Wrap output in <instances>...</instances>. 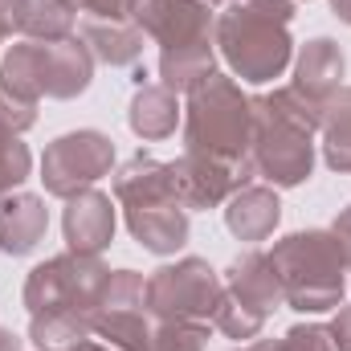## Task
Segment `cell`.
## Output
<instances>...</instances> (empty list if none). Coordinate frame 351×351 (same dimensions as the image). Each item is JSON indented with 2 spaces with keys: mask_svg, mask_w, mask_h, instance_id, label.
Segmentation results:
<instances>
[{
  "mask_svg": "<svg viewBox=\"0 0 351 351\" xmlns=\"http://www.w3.org/2000/svg\"><path fill=\"white\" fill-rule=\"evenodd\" d=\"M323 127V106L294 86L254 94V172L269 188H298L315 172V135Z\"/></svg>",
  "mask_w": 351,
  "mask_h": 351,
  "instance_id": "1",
  "label": "cell"
},
{
  "mask_svg": "<svg viewBox=\"0 0 351 351\" xmlns=\"http://www.w3.org/2000/svg\"><path fill=\"white\" fill-rule=\"evenodd\" d=\"M254 98L237 78L213 70L188 90L184 102V152L217 160L233 172L254 180Z\"/></svg>",
  "mask_w": 351,
  "mask_h": 351,
  "instance_id": "2",
  "label": "cell"
},
{
  "mask_svg": "<svg viewBox=\"0 0 351 351\" xmlns=\"http://www.w3.org/2000/svg\"><path fill=\"white\" fill-rule=\"evenodd\" d=\"M135 25L160 45V82L172 94H188L217 70V12L208 0H143Z\"/></svg>",
  "mask_w": 351,
  "mask_h": 351,
  "instance_id": "3",
  "label": "cell"
},
{
  "mask_svg": "<svg viewBox=\"0 0 351 351\" xmlns=\"http://www.w3.org/2000/svg\"><path fill=\"white\" fill-rule=\"evenodd\" d=\"M294 8H274L258 0H229L217 12V53L233 70V78L265 86L286 74L294 62V37H290Z\"/></svg>",
  "mask_w": 351,
  "mask_h": 351,
  "instance_id": "4",
  "label": "cell"
},
{
  "mask_svg": "<svg viewBox=\"0 0 351 351\" xmlns=\"http://www.w3.org/2000/svg\"><path fill=\"white\" fill-rule=\"evenodd\" d=\"M269 262L278 269L286 306L302 315H327L343 306L348 290V254L331 229H298L274 241Z\"/></svg>",
  "mask_w": 351,
  "mask_h": 351,
  "instance_id": "5",
  "label": "cell"
},
{
  "mask_svg": "<svg viewBox=\"0 0 351 351\" xmlns=\"http://www.w3.org/2000/svg\"><path fill=\"white\" fill-rule=\"evenodd\" d=\"M106 265L94 254H58L29 269L25 278V306L29 315H49V319H70L94 335V302L106 282Z\"/></svg>",
  "mask_w": 351,
  "mask_h": 351,
  "instance_id": "6",
  "label": "cell"
},
{
  "mask_svg": "<svg viewBox=\"0 0 351 351\" xmlns=\"http://www.w3.org/2000/svg\"><path fill=\"white\" fill-rule=\"evenodd\" d=\"M221 294H225V282L204 258H180L172 265H160L147 278V311H152V319L213 323Z\"/></svg>",
  "mask_w": 351,
  "mask_h": 351,
  "instance_id": "7",
  "label": "cell"
},
{
  "mask_svg": "<svg viewBox=\"0 0 351 351\" xmlns=\"http://www.w3.org/2000/svg\"><path fill=\"white\" fill-rule=\"evenodd\" d=\"M110 172H114V139L94 127L58 135L41 156V184L49 196H62V200L94 188Z\"/></svg>",
  "mask_w": 351,
  "mask_h": 351,
  "instance_id": "8",
  "label": "cell"
},
{
  "mask_svg": "<svg viewBox=\"0 0 351 351\" xmlns=\"http://www.w3.org/2000/svg\"><path fill=\"white\" fill-rule=\"evenodd\" d=\"M94 335L114 351H147L152 311L147 278L139 269H110L94 302Z\"/></svg>",
  "mask_w": 351,
  "mask_h": 351,
  "instance_id": "9",
  "label": "cell"
},
{
  "mask_svg": "<svg viewBox=\"0 0 351 351\" xmlns=\"http://www.w3.org/2000/svg\"><path fill=\"white\" fill-rule=\"evenodd\" d=\"M33 62H37L41 98L70 102V98L86 94L90 82H94V53L86 49V41H78V37L33 41Z\"/></svg>",
  "mask_w": 351,
  "mask_h": 351,
  "instance_id": "10",
  "label": "cell"
},
{
  "mask_svg": "<svg viewBox=\"0 0 351 351\" xmlns=\"http://www.w3.org/2000/svg\"><path fill=\"white\" fill-rule=\"evenodd\" d=\"M172 184H176V200L196 213V208H217L225 204L237 188L254 184L250 176L233 172L217 160H204V156H192V152H180V160H172Z\"/></svg>",
  "mask_w": 351,
  "mask_h": 351,
  "instance_id": "11",
  "label": "cell"
},
{
  "mask_svg": "<svg viewBox=\"0 0 351 351\" xmlns=\"http://www.w3.org/2000/svg\"><path fill=\"white\" fill-rule=\"evenodd\" d=\"M114 204H110V196L106 192H98V188H86V192H78V196H70L66 200V213H62V233H66V250H74V254H102V250H110V241H114Z\"/></svg>",
  "mask_w": 351,
  "mask_h": 351,
  "instance_id": "12",
  "label": "cell"
},
{
  "mask_svg": "<svg viewBox=\"0 0 351 351\" xmlns=\"http://www.w3.org/2000/svg\"><path fill=\"white\" fill-rule=\"evenodd\" d=\"M0 21L25 41H66L78 29V4L74 0H0Z\"/></svg>",
  "mask_w": 351,
  "mask_h": 351,
  "instance_id": "13",
  "label": "cell"
},
{
  "mask_svg": "<svg viewBox=\"0 0 351 351\" xmlns=\"http://www.w3.org/2000/svg\"><path fill=\"white\" fill-rule=\"evenodd\" d=\"M225 294L229 298H237L241 306H250V311H258V315H274L278 306H286V294H282V282H278V269L269 262V254L262 250H245V254H237L229 269H225Z\"/></svg>",
  "mask_w": 351,
  "mask_h": 351,
  "instance_id": "14",
  "label": "cell"
},
{
  "mask_svg": "<svg viewBox=\"0 0 351 351\" xmlns=\"http://www.w3.org/2000/svg\"><path fill=\"white\" fill-rule=\"evenodd\" d=\"M348 74V58L339 49V41L331 37H311L298 53H294V82L290 86L298 94H306L315 106H327L331 94L343 86Z\"/></svg>",
  "mask_w": 351,
  "mask_h": 351,
  "instance_id": "15",
  "label": "cell"
},
{
  "mask_svg": "<svg viewBox=\"0 0 351 351\" xmlns=\"http://www.w3.org/2000/svg\"><path fill=\"white\" fill-rule=\"evenodd\" d=\"M123 221L131 229V237L156 254V258H168L176 250H184L188 241V208L176 204V200H164V204H135V208H123Z\"/></svg>",
  "mask_w": 351,
  "mask_h": 351,
  "instance_id": "16",
  "label": "cell"
},
{
  "mask_svg": "<svg viewBox=\"0 0 351 351\" xmlns=\"http://www.w3.org/2000/svg\"><path fill=\"white\" fill-rule=\"evenodd\" d=\"M49 208L37 192H8L0 196V250L8 258H25L45 241Z\"/></svg>",
  "mask_w": 351,
  "mask_h": 351,
  "instance_id": "17",
  "label": "cell"
},
{
  "mask_svg": "<svg viewBox=\"0 0 351 351\" xmlns=\"http://www.w3.org/2000/svg\"><path fill=\"white\" fill-rule=\"evenodd\" d=\"M110 176H114V200H119L123 208L176 200L172 164H168V160H156V156H147V152H135L127 164H119ZM176 204H180V200H176Z\"/></svg>",
  "mask_w": 351,
  "mask_h": 351,
  "instance_id": "18",
  "label": "cell"
},
{
  "mask_svg": "<svg viewBox=\"0 0 351 351\" xmlns=\"http://www.w3.org/2000/svg\"><path fill=\"white\" fill-rule=\"evenodd\" d=\"M78 33L94 53V62L114 70H135L143 58V29L135 21H110V16H78Z\"/></svg>",
  "mask_w": 351,
  "mask_h": 351,
  "instance_id": "19",
  "label": "cell"
},
{
  "mask_svg": "<svg viewBox=\"0 0 351 351\" xmlns=\"http://www.w3.org/2000/svg\"><path fill=\"white\" fill-rule=\"evenodd\" d=\"M282 221L278 188L269 184H245L225 200V229L237 241H265Z\"/></svg>",
  "mask_w": 351,
  "mask_h": 351,
  "instance_id": "20",
  "label": "cell"
},
{
  "mask_svg": "<svg viewBox=\"0 0 351 351\" xmlns=\"http://www.w3.org/2000/svg\"><path fill=\"white\" fill-rule=\"evenodd\" d=\"M180 119H184L180 98H176L164 82H143V86H135L131 106H127V127H131L139 139H147V143L168 139V135H176Z\"/></svg>",
  "mask_w": 351,
  "mask_h": 351,
  "instance_id": "21",
  "label": "cell"
},
{
  "mask_svg": "<svg viewBox=\"0 0 351 351\" xmlns=\"http://www.w3.org/2000/svg\"><path fill=\"white\" fill-rule=\"evenodd\" d=\"M323 160L339 176H351V86H339L323 106Z\"/></svg>",
  "mask_w": 351,
  "mask_h": 351,
  "instance_id": "22",
  "label": "cell"
},
{
  "mask_svg": "<svg viewBox=\"0 0 351 351\" xmlns=\"http://www.w3.org/2000/svg\"><path fill=\"white\" fill-rule=\"evenodd\" d=\"M213 323H188V319H152L147 351H208Z\"/></svg>",
  "mask_w": 351,
  "mask_h": 351,
  "instance_id": "23",
  "label": "cell"
},
{
  "mask_svg": "<svg viewBox=\"0 0 351 351\" xmlns=\"http://www.w3.org/2000/svg\"><path fill=\"white\" fill-rule=\"evenodd\" d=\"M254 351H339L327 323H294L282 339H254Z\"/></svg>",
  "mask_w": 351,
  "mask_h": 351,
  "instance_id": "24",
  "label": "cell"
},
{
  "mask_svg": "<svg viewBox=\"0 0 351 351\" xmlns=\"http://www.w3.org/2000/svg\"><path fill=\"white\" fill-rule=\"evenodd\" d=\"M213 327L225 335V339H258L265 331V315L258 311H250V306H241L237 298H229V294H221V302H217V315H213Z\"/></svg>",
  "mask_w": 351,
  "mask_h": 351,
  "instance_id": "25",
  "label": "cell"
},
{
  "mask_svg": "<svg viewBox=\"0 0 351 351\" xmlns=\"http://www.w3.org/2000/svg\"><path fill=\"white\" fill-rule=\"evenodd\" d=\"M33 172V152L21 143V135H4L0 139V196L16 192Z\"/></svg>",
  "mask_w": 351,
  "mask_h": 351,
  "instance_id": "26",
  "label": "cell"
},
{
  "mask_svg": "<svg viewBox=\"0 0 351 351\" xmlns=\"http://www.w3.org/2000/svg\"><path fill=\"white\" fill-rule=\"evenodd\" d=\"M0 123H4L12 135H25V131L37 123V102H29V98H21V94H12V90L0 86Z\"/></svg>",
  "mask_w": 351,
  "mask_h": 351,
  "instance_id": "27",
  "label": "cell"
},
{
  "mask_svg": "<svg viewBox=\"0 0 351 351\" xmlns=\"http://www.w3.org/2000/svg\"><path fill=\"white\" fill-rule=\"evenodd\" d=\"M331 335H335V348L351 351V306H335V319L327 323Z\"/></svg>",
  "mask_w": 351,
  "mask_h": 351,
  "instance_id": "28",
  "label": "cell"
},
{
  "mask_svg": "<svg viewBox=\"0 0 351 351\" xmlns=\"http://www.w3.org/2000/svg\"><path fill=\"white\" fill-rule=\"evenodd\" d=\"M331 233L339 237V245H343V254H348V262H351V204L335 217V225H331Z\"/></svg>",
  "mask_w": 351,
  "mask_h": 351,
  "instance_id": "29",
  "label": "cell"
},
{
  "mask_svg": "<svg viewBox=\"0 0 351 351\" xmlns=\"http://www.w3.org/2000/svg\"><path fill=\"white\" fill-rule=\"evenodd\" d=\"M0 351H25V339L12 335L8 327H0Z\"/></svg>",
  "mask_w": 351,
  "mask_h": 351,
  "instance_id": "30",
  "label": "cell"
},
{
  "mask_svg": "<svg viewBox=\"0 0 351 351\" xmlns=\"http://www.w3.org/2000/svg\"><path fill=\"white\" fill-rule=\"evenodd\" d=\"M331 12H335L343 25H351V0H331Z\"/></svg>",
  "mask_w": 351,
  "mask_h": 351,
  "instance_id": "31",
  "label": "cell"
},
{
  "mask_svg": "<svg viewBox=\"0 0 351 351\" xmlns=\"http://www.w3.org/2000/svg\"><path fill=\"white\" fill-rule=\"evenodd\" d=\"M74 351H114V348H106V343H94V339H82Z\"/></svg>",
  "mask_w": 351,
  "mask_h": 351,
  "instance_id": "32",
  "label": "cell"
},
{
  "mask_svg": "<svg viewBox=\"0 0 351 351\" xmlns=\"http://www.w3.org/2000/svg\"><path fill=\"white\" fill-rule=\"evenodd\" d=\"M258 4H274V8H294V12H298V0H258Z\"/></svg>",
  "mask_w": 351,
  "mask_h": 351,
  "instance_id": "33",
  "label": "cell"
},
{
  "mask_svg": "<svg viewBox=\"0 0 351 351\" xmlns=\"http://www.w3.org/2000/svg\"><path fill=\"white\" fill-rule=\"evenodd\" d=\"M74 4H78V12H86V8L94 4V0H74Z\"/></svg>",
  "mask_w": 351,
  "mask_h": 351,
  "instance_id": "34",
  "label": "cell"
},
{
  "mask_svg": "<svg viewBox=\"0 0 351 351\" xmlns=\"http://www.w3.org/2000/svg\"><path fill=\"white\" fill-rule=\"evenodd\" d=\"M4 135H12V131H8V127H4V123H0V139H4Z\"/></svg>",
  "mask_w": 351,
  "mask_h": 351,
  "instance_id": "35",
  "label": "cell"
},
{
  "mask_svg": "<svg viewBox=\"0 0 351 351\" xmlns=\"http://www.w3.org/2000/svg\"><path fill=\"white\" fill-rule=\"evenodd\" d=\"M4 37H8V29H4V21H0V41H4Z\"/></svg>",
  "mask_w": 351,
  "mask_h": 351,
  "instance_id": "36",
  "label": "cell"
},
{
  "mask_svg": "<svg viewBox=\"0 0 351 351\" xmlns=\"http://www.w3.org/2000/svg\"><path fill=\"white\" fill-rule=\"evenodd\" d=\"M233 351H254V343H250V348H233Z\"/></svg>",
  "mask_w": 351,
  "mask_h": 351,
  "instance_id": "37",
  "label": "cell"
},
{
  "mask_svg": "<svg viewBox=\"0 0 351 351\" xmlns=\"http://www.w3.org/2000/svg\"><path fill=\"white\" fill-rule=\"evenodd\" d=\"M348 274H351V262H348Z\"/></svg>",
  "mask_w": 351,
  "mask_h": 351,
  "instance_id": "38",
  "label": "cell"
},
{
  "mask_svg": "<svg viewBox=\"0 0 351 351\" xmlns=\"http://www.w3.org/2000/svg\"><path fill=\"white\" fill-rule=\"evenodd\" d=\"M298 4H302V0H298Z\"/></svg>",
  "mask_w": 351,
  "mask_h": 351,
  "instance_id": "39",
  "label": "cell"
}]
</instances>
